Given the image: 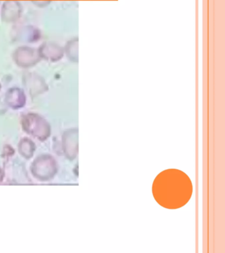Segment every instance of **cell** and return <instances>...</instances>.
<instances>
[{"mask_svg": "<svg viewBox=\"0 0 225 253\" xmlns=\"http://www.w3.org/2000/svg\"><path fill=\"white\" fill-rule=\"evenodd\" d=\"M192 193L190 179L180 170H165L159 173L153 182L154 198L165 209H177L183 207L188 203Z\"/></svg>", "mask_w": 225, "mask_h": 253, "instance_id": "obj_1", "label": "cell"}, {"mask_svg": "<svg viewBox=\"0 0 225 253\" xmlns=\"http://www.w3.org/2000/svg\"><path fill=\"white\" fill-rule=\"evenodd\" d=\"M12 57L15 64L25 69L32 68L42 60L38 49L27 45H21L15 49Z\"/></svg>", "mask_w": 225, "mask_h": 253, "instance_id": "obj_2", "label": "cell"}, {"mask_svg": "<svg viewBox=\"0 0 225 253\" xmlns=\"http://www.w3.org/2000/svg\"><path fill=\"white\" fill-rule=\"evenodd\" d=\"M22 13L23 7L18 0H6L1 7V20L6 23H16Z\"/></svg>", "mask_w": 225, "mask_h": 253, "instance_id": "obj_5", "label": "cell"}, {"mask_svg": "<svg viewBox=\"0 0 225 253\" xmlns=\"http://www.w3.org/2000/svg\"><path fill=\"white\" fill-rule=\"evenodd\" d=\"M13 37L17 41L25 43H35L40 41L41 32L38 28L33 25L23 26L14 32Z\"/></svg>", "mask_w": 225, "mask_h": 253, "instance_id": "obj_6", "label": "cell"}, {"mask_svg": "<svg viewBox=\"0 0 225 253\" xmlns=\"http://www.w3.org/2000/svg\"><path fill=\"white\" fill-rule=\"evenodd\" d=\"M64 53L70 61L79 63V38L74 37L66 43L64 47Z\"/></svg>", "mask_w": 225, "mask_h": 253, "instance_id": "obj_8", "label": "cell"}, {"mask_svg": "<svg viewBox=\"0 0 225 253\" xmlns=\"http://www.w3.org/2000/svg\"><path fill=\"white\" fill-rule=\"evenodd\" d=\"M23 84L31 97L44 94L49 90L48 85L42 76L35 72H25L23 75Z\"/></svg>", "mask_w": 225, "mask_h": 253, "instance_id": "obj_3", "label": "cell"}, {"mask_svg": "<svg viewBox=\"0 0 225 253\" xmlns=\"http://www.w3.org/2000/svg\"><path fill=\"white\" fill-rule=\"evenodd\" d=\"M26 94L19 87H11L5 94V100L7 105L13 109L23 108L26 103Z\"/></svg>", "mask_w": 225, "mask_h": 253, "instance_id": "obj_7", "label": "cell"}, {"mask_svg": "<svg viewBox=\"0 0 225 253\" xmlns=\"http://www.w3.org/2000/svg\"><path fill=\"white\" fill-rule=\"evenodd\" d=\"M1 88H2V86H1V83H0V91H1Z\"/></svg>", "mask_w": 225, "mask_h": 253, "instance_id": "obj_10", "label": "cell"}, {"mask_svg": "<svg viewBox=\"0 0 225 253\" xmlns=\"http://www.w3.org/2000/svg\"><path fill=\"white\" fill-rule=\"evenodd\" d=\"M37 49L41 58L49 62H58L65 55L64 47L54 42H45Z\"/></svg>", "mask_w": 225, "mask_h": 253, "instance_id": "obj_4", "label": "cell"}, {"mask_svg": "<svg viewBox=\"0 0 225 253\" xmlns=\"http://www.w3.org/2000/svg\"><path fill=\"white\" fill-rule=\"evenodd\" d=\"M31 1L37 7L44 8L50 5L52 0H31Z\"/></svg>", "mask_w": 225, "mask_h": 253, "instance_id": "obj_9", "label": "cell"}]
</instances>
